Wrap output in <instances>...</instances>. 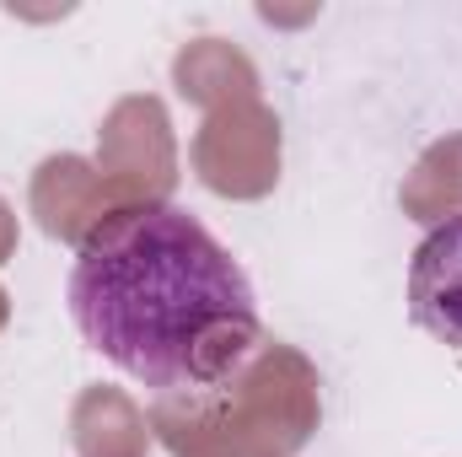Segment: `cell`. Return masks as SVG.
Returning a JSON list of instances; mask_svg holds the SVG:
<instances>
[{
  "label": "cell",
  "instance_id": "obj_2",
  "mask_svg": "<svg viewBox=\"0 0 462 457\" xmlns=\"http://www.w3.org/2000/svg\"><path fill=\"white\" fill-rule=\"evenodd\" d=\"M409 318L430 340L462 350V216L420 237L409 258Z\"/></svg>",
  "mask_w": 462,
  "mask_h": 457
},
{
  "label": "cell",
  "instance_id": "obj_1",
  "mask_svg": "<svg viewBox=\"0 0 462 457\" xmlns=\"http://www.w3.org/2000/svg\"><path fill=\"white\" fill-rule=\"evenodd\" d=\"M65 302L81 340L162 398L236 382L263 340L247 269L194 210L167 200L124 205L87 231Z\"/></svg>",
  "mask_w": 462,
  "mask_h": 457
}]
</instances>
